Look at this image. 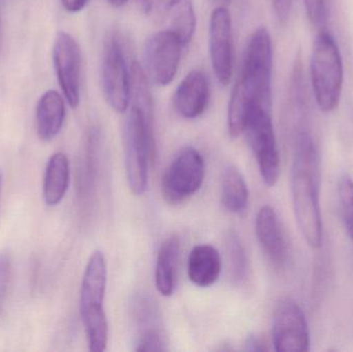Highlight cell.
<instances>
[{
	"label": "cell",
	"instance_id": "cell-1",
	"mask_svg": "<svg viewBox=\"0 0 353 352\" xmlns=\"http://www.w3.org/2000/svg\"><path fill=\"white\" fill-rule=\"evenodd\" d=\"M273 45L267 29H256L250 37L240 78L228 103V128L232 138L244 132L247 114L253 105L272 107Z\"/></svg>",
	"mask_w": 353,
	"mask_h": 352
},
{
	"label": "cell",
	"instance_id": "cell-2",
	"mask_svg": "<svg viewBox=\"0 0 353 352\" xmlns=\"http://www.w3.org/2000/svg\"><path fill=\"white\" fill-rule=\"evenodd\" d=\"M321 181L319 149L308 132H299L292 161V203L299 229L313 249H317L323 244Z\"/></svg>",
	"mask_w": 353,
	"mask_h": 352
},
{
	"label": "cell",
	"instance_id": "cell-3",
	"mask_svg": "<svg viewBox=\"0 0 353 352\" xmlns=\"http://www.w3.org/2000/svg\"><path fill=\"white\" fill-rule=\"evenodd\" d=\"M155 156L153 105L132 103L125 123V167L128 185L134 196L146 192L149 167Z\"/></svg>",
	"mask_w": 353,
	"mask_h": 352
},
{
	"label": "cell",
	"instance_id": "cell-4",
	"mask_svg": "<svg viewBox=\"0 0 353 352\" xmlns=\"http://www.w3.org/2000/svg\"><path fill=\"white\" fill-rule=\"evenodd\" d=\"M108 266L103 252L91 254L81 287L80 310L89 351L103 352L109 340V324L105 311Z\"/></svg>",
	"mask_w": 353,
	"mask_h": 352
},
{
	"label": "cell",
	"instance_id": "cell-5",
	"mask_svg": "<svg viewBox=\"0 0 353 352\" xmlns=\"http://www.w3.org/2000/svg\"><path fill=\"white\" fill-rule=\"evenodd\" d=\"M315 101L321 111L330 113L339 105L344 83V68L337 41L321 30L313 45L310 64Z\"/></svg>",
	"mask_w": 353,
	"mask_h": 352
},
{
	"label": "cell",
	"instance_id": "cell-6",
	"mask_svg": "<svg viewBox=\"0 0 353 352\" xmlns=\"http://www.w3.org/2000/svg\"><path fill=\"white\" fill-rule=\"evenodd\" d=\"M251 150L254 153L265 185L273 187L280 176V156L274 130L271 109L253 105L247 114L244 132Z\"/></svg>",
	"mask_w": 353,
	"mask_h": 352
},
{
	"label": "cell",
	"instance_id": "cell-7",
	"mask_svg": "<svg viewBox=\"0 0 353 352\" xmlns=\"http://www.w3.org/2000/svg\"><path fill=\"white\" fill-rule=\"evenodd\" d=\"M203 155L192 147L183 149L165 171L163 194L169 204L178 205L194 196L205 179Z\"/></svg>",
	"mask_w": 353,
	"mask_h": 352
},
{
	"label": "cell",
	"instance_id": "cell-8",
	"mask_svg": "<svg viewBox=\"0 0 353 352\" xmlns=\"http://www.w3.org/2000/svg\"><path fill=\"white\" fill-rule=\"evenodd\" d=\"M272 342L278 352L310 351V330L304 310L292 298L278 302L272 320Z\"/></svg>",
	"mask_w": 353,
	"mask_h": 352
},
{
	"label": "cell",
	"instance_id": "cell-9",
	"mask_svg": "<svg viewBox=\"0 0 353 352\" xmlns=\"http://www.w3.org/2000/svg\"><path fill=\"white\" fill-rule=\"evenodd\" d=\"M183 48L182 41L171 29L153 33L147 39L143 52V68L150 82L157 86H168L173 82Z\"/></svg>",
	"mask_w": 353,
	"mask_h": 352
},
{
	"label": "cell",
	"instance_id": "cell-10",
	"mask_svg": "<svg viewBox=\"0 0 353 352\" xmlns=\"http://www.w3.org/2000/svg\"><path fill=\"white\" fill-rule=\"evenodd\" d=\"M101 84L110 107L117 113H125L130 105V74L119 39L112 35L103 50Z\"/></svg>",
	"mask_w": 353,
	"mask_h": 352
},
{
	"label": "cell",
	"instance_id": "cell-11",
	"mask_svg": "<svg viewBox=\"0 0 353 352\" xmlns=\"http://www.w3.org/2000/svg\"><path fill=\"white\" fill-rule=\"evenodd\" d=\"M53 61L56 74L64 97L70 107L76 109L81 101V50L70 33L56 35L53 47Z\"/></svg>",
	"mask_w": 353,
	"mask_h": 352
},
{
	"label": "cell",
	"instance_id": "cell-12",
	"mask_svg": "<svg viewBox=\"0 0 353 352\" xmlns=\"http://www.w3.org/2000/svg\"><path fill=\"white\" fill-rule=\"evenodd\" d=\"M209 49L212 68L222 86L230 84L234 70L232 17L223 6L215 8L210 18Z\"/></svg>",
	"mask_w": 353,
	"mask_h": 352
},
{
	"label": "cell",
	"instance_id": "cell-13",
	"mask_svg": "<svg viewBox=\"0 0 353 352\" xmlns=\"http://www.w3.org/2000/svg\"><path fill=\"white\" fill-rule=\"evenodd\" d=\"M255 231L268 260L275 268H283L288 262V243L277 213L272 207H261L256 215Z\"/></svg>",
	"mask_w": 353,
	"mask_h": 352
},
{
	"label": "cell",
	"instance_id": "cell-14",
	"mask_svg": "<svg viewBox=\"0 0 353 352\" xmlns=\"http://www.w3.org/2000/svg\"><path fill=\"white\" fill-rule=\"evenodd\" d=\"M210 101V85L201 70H191L176 87L174 105L179 115L185 119L201 117Z\"/></svg>",
	"mask_w": 353,
	"mask_h": 352
},
{
	"label": "cell",
	"instance_id": "cell-15",
	"mask_svg": "<svg viewBox=\"0 0 353 352\" xmlns=\"http://www.w3.org/2000/svg\"><path fill=\"white\" fill-rule=\"evenodd\" d=\"M221 269V258L214 246L199 244L189 253L187 274L189 280L196 287L205 289L215 284Z\"/></svg>",
	"mask_w": 353,
	"mask_h": 352
},
{
	"label": "cell",
	"instance_id": "cell-16",
	"mask_svg": "<svg viewBox=\"0 0 353 352\" xmlns=\"http://www.w3.org/2000/svg\"><path fill=\"white\" fill-rule=\"evenodd\" d=\"M65 105L58 91L48 90L39 99L37 107V136L43 142L55 138L63 126Z\"/></svg>",
	"mask_w": 353,
	"mask_h": 352
},
{
	"label": "cell",
	"instance_id": "cell-17",
	"mask_svg": "<svg viewBox=\"0 0 353 352\" xmlns=\"http://www.w3.org/2000/svg\"><path fill=\"white\" fill-rule=\"evenodd\" d=\"M180 243L176 236L168 237L161 243L155 266V285L163 297H171L176 291V266Z\"/></svg>",
	"mask_w": 353,
	"mask_h": 352
},
{
	"label": "cell",
	"instance_id": "cell-18",
	"mask_svg": "<svg viewBox=\"0 0 353 352\" xmlns=\"http://www.w3.org/2000/svg\"><path fill=\"white\" fill-rule=\"evenodd\" d=\"M70 161L64 153L52 155L46 167L43 178V198L48 206H57L70 186Z\"/></svg>",
	"mask_w": 353,
	"mask_h": 352
},
{
	"label": "cell",
	"instance_id": "cell-19",
	"mask_svg": "<svg viewBox=\"0 0 353 352\" xmlns=\"http://www.w3.org/2000/svg\"><path fill=\"white\" fill-rule=\"evenodd\" d=\"M221 200L224 208L232 214H242L248 207V186L240 171L232 165L224 171Z\"/></svg>",
	"mask_w": 353,
	"mask_h": 352
},
{
	"label": "cell",
	"instance_id": "cell-20",
	"mask_svg": "<svg viewBox=\"0 0 353 352\" xmlns=\"http://www.w3.org/2000/svg\"><path fill=\"white\" fill-rule=\"evenodd\" d=\"M226 251L230 277L234 282L242 283L248 276V258L240 238L234 231L226 238Z\"/></svg>",
	"mask_w": 353,
	"mask_h": 352
},
{
	"label": "cell",
	"instance_id": "cell-21",
	"mask_svg": "<svg viewBox=\"0 0 353 352\" xmlns=\"http://www.w3.org/2000/svg\"><path fill=\"white\" fill-rule=\"evenodd\" d=\"M175 16L172 22L171 30L176 33V37L182 41L183 45L190 43L194 35L196 18L192 4L188 0H183L179 3Z\"/></svg>",
	"mask_w": 353,
	"mask_h": 352
},
{
	"label": "cell",
	"instance_id": "cell-22",
	"mask_svg": "<svg viewBox=\"0 0 353 352\" xmlns=\"http://www.w3.org/2000/svg\"><path fill=\"white\" fill-rule=\"evenodd\" d=\"M338 200L344 225L353 243V181L343 175L338 182Z\"/></svg>",
	"mask_w": 353,
	"mask_h": 352
},
{
	"label": "cell",
	"instance_id": "cell-23",
	"mask_svg": "<svg viewBox=\"0 0 353 352\" xmlns=\"http://www.w3.org/2000/svg\"><path fill=\"white\" fill-rule=\"evenodd\" d=\"M12 274V258L8 252H1L0 253V314L3 311L4 305H6Z\"/></svg>",
	"mask_w": 353,
	"mask_h": 352
},
{
	"label": "cell",
	"instance_id": "cell-24",
	"mask_svg": "<svg viewBox=\"0 0 353 352\" xmlns=\"http://www.w3.org/2000/svg\"><path fill=\"white\" fill-rule=\"evenodd\" d=\"M136 351H165V338L159 330L148 331L139 336Z\"/></svg>",
	"mask_w": 353,
	"mask_h": 352
},
{
	"label": "cell",
	"instance_id": "cell-25",
	"mask_svg": "<svg viewBox=\"0 0 353 352\" xmlns=\"http://www.w3.org/2000/svg\"><path fill=\"white\" fill-rule=\"evenodd\" d=\"M304 4L311 24L321 28L327 20V0H304Z\"/></svg>",
	"mask_w": 353,
	"mask_h": 352
},
{
	"label": "cell",
	"instance_id": "cell-26",
	"mask_svg": "<svg viewBox=\"0 0 353 352\" xmlns=\"http://www.w3.org/2000/svg\"><path fill=\"white\" fill-rule=\"evenodd\" d=\"M272 2L278 20L281 23H285L290 18L292 0H272Z\"/></svg>",
	"mask_w": 353,
	"mask_h": 352
},
{
	"label": "cell",
	"instance_id": "cell-27",
	"mask_svg": "<svg viewBox=\"0 0 353 352\" xmlns=\"http://www.w3.org/2000/svg\"><path fill=\"white\" fill-rule=\"evenodd\" d=\"M245 351L259 352L268 351V349L263 339L255 336V335H250L245 343Z\"/></svg>",
	"mask_w": 353,
	"mask_h": 352
},
{
	"label": "cell",
	"instance_id": "cell-28",
	"mask_svg": "<svg viewBox=\"0 0 353 352\" xmlns=\"http://www.w3.org/2000/svg\"><path fill=\"white\" fill-rule=\"evenodd\" d=\"M88 0H61L62 6L68 12H79L86 6Z\"/></svg>",
	"mask_w": 353,
	"mask_h": 352
},
{
	"label": "cell",
	"instance_id": "cell-29",
	"mask_svg": "<svg viewBox=\"0 0 353 352\" xmlns=\"http://www.w3.org/2000/svg\"><path fill=\"white\" fill-rule=\"evenodd\" d=\"M111 6H113L114 8H121V6H125L128 3V0H108Z\"/></svg>",
	"mask_w": 353,
	"mask_h": 352
},
{
	"label": "cell",
	"instance_id": "cell-30",
	"mask_svg": "<svg viewBox=\"0 0 353 352\" xmlns=\"http://www.w3.org/2000/svg\"><path fill=\"white\" fill-rule=\"evenodd\" d=\"M163 3L168 6V8H175L179 3L183 1V0H163Z\"/></svg>",
	"mask_w": 353,
	"mask_h": 352
},
{
	"label": "cell",
	"instance_id": "cell-31",
	"mask_svg": "<svg viewBox=\"0 0 353 352\" xmlns=\"http://www.w3.org/2000/svg\"><path fill=\"white\" fill-rule=\"evenodd\" d=\"M2 181H3V176H2V172L0 169V198H1Z\"/></svg>",
	"mask_w": 353,
	"mask_h": 352
},
{
	"label": "cell",
	"instance_id": "cell-32",
	"mask_svg": "<svg viewBox=\"0 0 353 352\" xmlns=\"http://www.w3.org/2000/svg\"><path fill=\"white\" fill-rule=\"evenodd\" d=\"M145 1L148 2V1H147V0H145Z\"/></svg>",
	"mask_w": 353,
	"mask_h": 352
}]
</instances>
